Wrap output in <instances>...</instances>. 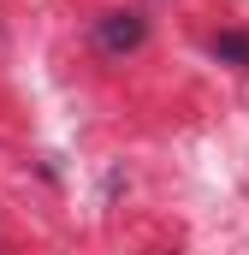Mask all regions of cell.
Instances as JSON below:
<instances>
[{
  "instance_id": "obj_1",
  "label": "cell",
  "mask_w": 249,
  "mask_h": 255,
  "mask_svg": "<svg viewBox=\"0 0 249 255\" xmlns=\"http://www.w3.org/2000/svg\"><path fill=\"white\" fill-rule=\"evenodd\" d=\"M142 36H148L142 12H101L95 18V48L101 54H130V48H142Z\"/></svg>"
},
{
  "instance_id": "obj_2",
  "label": "cell",
  "mask_w": 249,
  "mask_h": 255,
  "mask_svg": "<svg viewBox=\"0 0 249 255\" xmlns=\"http://www.w3.org/2000/svg\"><path fill=\"white\" fill-rule=\"evenodd\" d=\"M214 54H220V60H232V65H244V71H249V36H238V30L214 36Z\"/></svg>"
}]
</instances>
